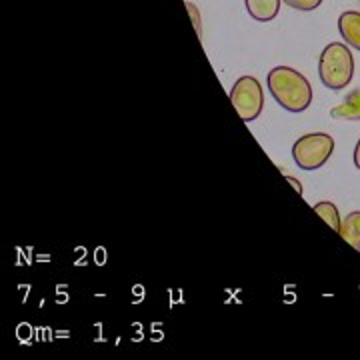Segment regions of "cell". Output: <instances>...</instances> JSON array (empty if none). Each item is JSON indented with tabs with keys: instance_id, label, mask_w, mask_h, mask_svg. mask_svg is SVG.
I'll return each mask as SVG.
<instances>
[{
	"instance_id": "10",
	"label": "cell",
	"mask_w": 360,
	"mask_h": 360,
	"mask_svg": "<svg viewBox=\"0 0 360 360\" xmlns=\"http://www.w3.org/2000/svg\"><path fill=\"white\" fill-rule=\"evenodd\" d=\"M286 6L295 8V11H302V13H310L316 11L322 4V0H283Z\"/></svg>"
},
{
	"instance_id": "14",
	"label": "cell",
	"mask_w": 360,
	"mask_h": 360,
	"mask_svg": "<svg viewBox=\"0 0 360 360\" xmlns=\"http://www.w3.org/2000/svg\"><path fill=\"white\" fill-rule=\"evenodd\" d=\"M359 2H360V0H359Z\"/></svg>"
},
{
	"instance_id": "12",
	"label": "cell",
	"mask_w": 360,
	"mask_h": 360,
	"mask_svg": "<svg viewBox=\"0 0 360 360\" xmlns=\"http://www.w3.org/2000/svg\"><path fill=\"white\" fill-rule=\"evenodd\" d=\"M352 160H354V167L360 170V141L356 142V148H354V156H352Z\"/></svg>"
},
{
	"instance_id": "3",
	"label": "cell",
	"mask_w": 360,
	"mask_h": 360,
	"mask_svg": "<svg viewBox=\"0 0 360 360\" xmlns=\"http://www.w3.org/2000/svg\"><path fill=\"white\" fill-rule=\"evenodd\" d=\"M335 153V141L330 134L324 132H310L300 136L292 146V158L298 168L312 172L319 170L328 162V158Z\"/></svg>"
},
{
	"instance_id": "13",
	"label": "cell",
	"mask_w": 360,
	"mask_h": 360,
	"mask_svg": "<svg viewBox=\"0 0 360 360\" xmlns=\"http://www.w3.org/2000/svg\"><path fill=\"white\" fill-rule=\"evenodd\" d=\"M286 180H288V182H290V184L295 186L296 193H298V194H300V196H302V184H300V182H298V180H296V179H292V176H286Z\"/></svg>"
},
{
	"instance_id": "7",
	"label": "cell",
	"mask_w": 360,
	"mask_h": 360,
	"mask_svg": "<svg viewBox=\"0 0 360 360\" xmlns=\"http://www.w3.org/2000/svg\"><path fill=\"white\" fill-rule=\"evenodd\" d=\"M330 116L336 120H360V90L348 94L345 103L330 110Z\"/></svg>"
},
{
	"instance_id": "8",
	"label": "cell",
	"mask_w": 360,
	"mask_h": 360,
	"mask_svg": "<svg viewBox=\"0 0 360 360\" xmlns=\"http://www.w3.org/2000/svg\"><path fill=\"white\" fill-rule=\"evenodd\" d=\"M340 236H342L352 248H356L360 252V210L350 212L347 219L342 220Z\"/></svg>"
},
{
	"instance_id": "11",
	"label": "cell",
	"mask_w": 360,
	"mask_h": 360,
	"mask_svg": "<svg viewBox=\"0 0 360 360\" xmlns=\"http://www.w3.org/2000/svg\"><path fill=\"white\" fill-rule=\"evenodd\" d=\"M186 8H188V13H191L194 28H196V34H198V37H202V26H200V14H198V8L194 6L193 2H186Z\"/></svg>"
},
{
	"instance_id": "5",
	"label": "cell",
	"mask_w": 360,
	"mask_h": 360,
	"mask_svg": "<svg viewBox=\"0 0 360 360\" xmlns=\"http://www.w3.org/2000/svg\"><path fill=\"white\" fill-rule=\"evenodd\" d=\"M338 30H340V34H342L347 44L360 51V13L348 11V13L340 14Z\"/></svg>"
},
{
	"instance_id": "1",
	"label": "cell",
	"mask_w": 360,
	"mask_h": 360,
	"mask_svg": "<svg viewBox=\"0 0 360 360\" xmlns=\"http://www.w3.org/2000/svg\"><path fill=\"white\" fill-rule=\"evenodd\" d=\"M272 98L288 112H304L312 103V86L304 75L290 66H276L269 72Z\"/></svg>"
},
{
	"instance_id": "2",
	"label": "cell",
	"mask_w": 360,
	"mask_h": 360,
	"mask_svg": "<svg viewBox=\"0 0 360 360\" xmlns=\"http://www.w3.org/2000/svg\"><path fill=\"white\" fill-rule=\"evenodd\" d=\"M319 77L321 82L330 90H345L354 77V58L347 44H326L319 60Z\"/></svg>"
},
{
	"instance_id": "4",
	"label": "cell",
	"mask_w": 360,
	"mask_h": 360,
	"mask_svg": "<svg viewBox=\"0 0 360 360\" xmlns=\"http://www.w3.org/2000/svg\"><path fill=\"white\" fill-rule=\"evenodd\" d=\"M231 103L245 122L257 120L264 108V92L255 77H240L231 89Z\"/></svg>"
},
{
	"instance_id": "9",
	"label": "cell",
	"mask_w": 360,
	"mask_h": 360,
	"mask_svg": "<svg viewBox=\"0 0 360 360\" xmlns=\"http://www.w3.org/2000/svg\"><path fill=\"white\" fill-rule=\"evenodd\" d=\"M314 212L321 214L322 220H326L330 224V229L336 232H340V226H342V220H340V214H338V208L333 202L324 200V202H319L314 205Z\"/></svg>"
},
{
	"instance_id": "6",
	"label": "cell",
	"mask_w": 360,
	"mask_h": 360,
	"mask_svg": "<svg viewBox=\"0 0 360 360\" xmlns=\"http://www.w3.org/2000/svg\"><path fill=\"white\" fill-rule=\"evenodd\" d=\"M283 0H245L248 14L258 22H269L281 13Z\"/></svg>"
}]
</instances>
